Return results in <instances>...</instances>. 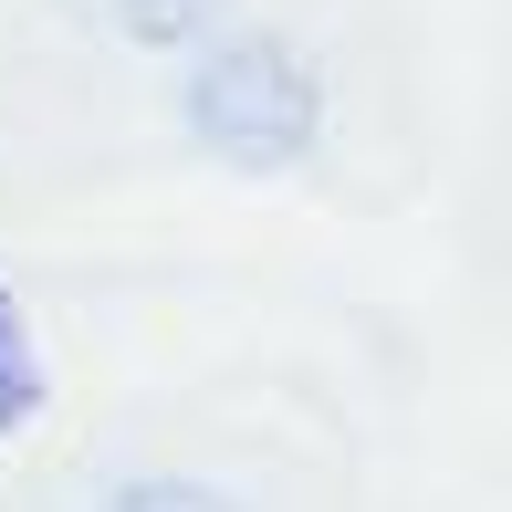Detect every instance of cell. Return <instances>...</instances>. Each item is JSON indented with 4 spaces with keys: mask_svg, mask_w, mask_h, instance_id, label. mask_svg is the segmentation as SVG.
Masks as SVG:
<instances>
[{
    "mask_svg": "<svg viewBox=\"0 0 512 512\" xmlns=\"http://www.w3.org/2000/svg\"><path fill=\"white\" fill-rule=\"evenodd\" d=\"M178 105H189V136L230 168H293L324 126V84L283 32H241L220 53H199Z\"/></svg>",
    "mask_w": 512,
    "mask_h": 512,
    "instance_id": "6da1fadb",
    "label": "cell"
},
{
    "mask_svg": "<svg viewBox=\"0 0 512 512\" xmlns=\"http://www.w3.org/2000/svg\"><path fill=\"white\" fill-rule=\"evenodd\" d=\"M32 408H42V345H32V324H21V304L0 293V439L32 429Z\"/></svg>",
    "mask_w": 512,
    "mask_h": 512,
    "instance_id": "7a4b0ae2",
    "label": "cell"
},
{
    "mask_svg": "<svg viewBox=\"0 0 512 512\" xmlns=\"http://www.w3.org/2000/svg\"><path fill=\"white\" fill-rule=\"evenodd\" d=\"M105 512H241L230 492H209V481H126Z\"/></svg>",
    "mask_w": 512,
    "mask_h": 512,
    "instance_id": "3957f363",
    "label": "cell"
},
{
    "mask_svg": "<svg viewBox=\"0 0 512 512\" xmlns=\"http://www.w3.org/2000/svg\"><path fill=\"white\" fill-rule=\"evenodd\" d=\"M115 11H126L136 42H189L199 21H209V0H115Z\"/></svg>",
    "mask_w": 512,
    "mask_h": 512,
    "instance_id": "277c9868",
    "label": "cell"
}]
</instances>
